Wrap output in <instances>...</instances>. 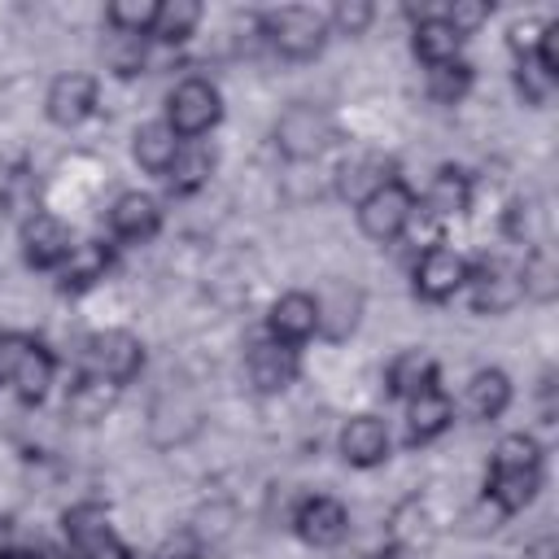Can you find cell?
<instances>
[{
  "label": "cell",
  "mask_w": 559,
  "mask_h": 559,
  "mask_svg": "<svg viewBox=\"0 0 559 559\" xmlns=\"http://www.w3.org/2000/svg\"><path fill=\"white\" fill-rule=\"evenodd\" d=\"M44 114L57 122V127H79L96 114V79L83 74V70H70V74H57L48 96H44Z\"/></svg>",
  "instance_id": "7c38bea8"
},
{
  "label": "cell",
  "mask_w": 559,
  "mask_h": 559,
  "mask_svg": "<svg viewBox=\"0 0 559 559\" xmlns=\"http://www.w3.org/2000/svg\"><path fill=\"white\" fill-rule=\"evenodd\" d=\"M432 384H437V362H432V354H424V349H402V354L384 367V389H389L393 397H402V402L419 397V393L432 389Z\"/></svg>",
  "instance_id": "7402d4cb"
},
{
  "label": "cell",
  "mask_w": 559,
  "mask_h": 559,
  "mask_svg": "<svg viewBox=\"0 0 559 559\" xmlns=\"http://www.w3.org/2000/svg\"><path fill=\"white\" fill-rule=\"evenodd\" d=\"M293 528H297V537H301L306 546L328 550V546H341V542H345V533H349V511H345L336 498L314 493V498H301V507H297V515H293Z\"/></svg>",
  "instance_id": "8fae6325"
},
{
  "label": "cell",
  "mask_w": 559,
  "mask_h": 559,
  "mask_svg": "<svg viewBox=\"0 0 559 559\" xmlns=\"http://www.w3.org/2000/svg\"><path fill=\"white\" fill-rule=\"evenodd\" d=\"M83 371H87V376L109 380L114 389L131 384V380L144 371V345H140V336H131V332H122V328L96 332V336L87 341Z\"/></svg>",
  "instance_id": "8992f818"
},
{
  "label": "cell",
  "mask_w": 559,
  "mask_h": 559,
  "mask_svg": "<svg viewBox=\"0 0 559 559\" xmlns=\"http://www.w3.org/2000/svg\"><path fill=\"white\" fill-rule=\"evenodd\" d=\"M52 371H57V362H52V354L35 341L31 349H26V358L17 362V371H13V393L22 397V402H39L44 393H48V384H52Z\"/></svg>",
  "instance_id": "f546056e"
},
{
  "label": "cell",
  "mask_w": 559,
  "mask_h": 559,
  "mask_svg": "<svg viewBox=\"0 0 559 559\" xmlns=\"http://www.w3.org/2000/svg\"><path fill=\"white\" fill-rule=\"evenodd\" d=\"M218 118H223V96H218V87L210 79L192 74V79H183V83L170 87V96H166V122H170V131L179 140H201L205 131L218 127Z\"/></svg>",
  "instance_id": "3957f363"
},
{
  "label": "cell",
  "mask_w": 559,
  "mask_h": 559,
  "mask_svg": "<svg viewBox=\"0 0 559 559\" xmlns=\"http://www.w3.org/2000/svg\"><path fill=\"white\" fill-rule=\"evenodd\" d=\"M114 397H118V389H114L109 380L83 371V376L70 384V393H66V415L79 419V424H96V419H105V411L114 406Z\"/></svg>",
  "instance_id": "cb8c5ba5"
},
{
  "label": "cell",
  "mask_w": 559,
  "mask_h": 559,
  "mask_svg": "<svg viewBox=\"0 0 559 559\" xmlns=\"http://www.w3.org/2000/svg\"><path fill=\"white\" fill-rule=\"evenodd\" d=\"M266 328L284 345H306L319 332V306H314V297L310 293H284V297H275V306L266 314Z\"/></svg>",
  "instance_id": "9a60e30c"
},
{
  "label": "cell",
  "mask_w": 559,
  "mask_h": 559,
  "mask_svg": "<svg viewBox=\"0 0 559 559\" xmlns=\"http://www.w3.org/2000/svg\"><path fill=\"white\" fill-rule=\"evenodd\" d=\"M31 345H35V341L22 336V332H0V384L13 380V371H17V362L26 358Z\"/></svg>",
  "instance_id": "e575fe53"
},
{
  "label": "cell",
  "mask_w": 559,
  "mask_h": 559,
  "mask_svg": "<svg viewBox=\"0 0 559 559\" xmlns=\"http://www.w3.org/2000/svg\"><path fill=\"white\" fill-rule=\"evenodd\" d=\"M341 459L354 467H380L389 459V424L380 415H354L341 428Z\"/></svg>",
  "instance_id": "2e32d148"
},
{
  "label": "cell",
  "mask_w": 559,
  "mask_h": 559,
  "mask_svg": "<svg viewBox=\"0 0 559 559\" xmlns=\"http://www.w3.org/2000/svg\"><path fill=\"white\" fill-rule=\"evenodd\" d=\"M61 528H66V542H70V555L83 559L87 550H96L100 542L114 537V524H109V511L100 502H79L61 515Z\"/></svg>",
  "instance_id": "603a6c76"
},
{
  "label": "cell",
  "mask_w": 559,
  "mask_h": 559,
  "mask_svg": "<svg viewBox=\"0 0 559 559\" xmlns=\"http://www.w3.org/2000/svg\"><path fill=\"white\" fill-rule=\"evenodd\" d=\"M411 48H415V57H419L428 70H437V66L459 61L463 35H459L441 13H424V17L415 22V31H411Z\"/></svg>",
  "instance_id": "d6986e66"
},
{
  "label": "cell",
  "mask_w": 559,
  "mask_h": 559,
  "mask_svg": "<svg viewBox=\"0 0 559 559\" xmlns=\"http://www.w3.org/2000/svg\"><path fill=\"white\" fill-rule=\"evenodd\" d=\"M179 148H183V140L170 131L166 118H153V122L135 127V135H131V153H135L140 170H148V175H166L170 162L179 157Z\"/></svg>",
  "instance_id": "ffe728a7"
},
{
  "label": "cell",
  "mask_w": 559,
  "mask_h": 559,
  "mask_svg": "<svg viewBox=\"0 0 559 559\" xmlns=\"http://www.w3.org/2000/svg\"><path fill=\"white\" fill-rule=\"evenodd\" d=\"M245 371H249V380H253L258 393H284V389L297 380V371H301L297 345H284V341H275V336H262V341L249 345Z\"/></svg>",
  "instance_id": "9c48e42d"
},
{
  "label": "cell",
  "mask_w": 559,
  "mask_h": 559,
  "mask_svg": "<svg viewBox=\"0 0 559 559\" xmlns=\"http://www.w3.org/2000/svg\"><path fill=\"white\" fill-rule=\"evenodd\" d=\"M371 17H376V9H371V4H362V0H354V4H336L328 22H336L345 35H362V31L371 26Z\"/></svg>",
  "instance_id": "8d00e7d4"
},
{
  "label": "cell",
  "mask_w": 559,
  "mask_h": 559,
  "mask_svg": "<svg viewBox=\"0 0 559 559\" xmlns=\"http://www.w3.org/2000/svg\"><path fill=\"white\" fill-rule=\"evenodd\" d=\"M153 13H157L153 0H114V4L105 9V22H109L114 35H135V39H144L148 26H153Z\"/></svg>",
  "instance_id": "4dcf8cb0"
},
{
  "label": "cell",
  "mask_w": 559,
  "mask_h": 559,
  "mask_svg": "<svg viewBox=\"0 0 559 559\" xmlns=\"http://www.w3.org/2000/svg\"><path fill=\"white\" fill-rule=\"evenodd\" d=\"M109 266H114V249H109V245H100V240L74 245L70 258L57 266L61 293H87V288H96V284L109 275Z\"/></svg>",
  "instance_id": "ac0fdd59"
},
{
  "label": "cell",
  "mask_w": 559,
  "mask_h": 559,
  "mask_svg": "<svg viewBox=\"0 0 559 559\" xmlns=\"http://www.w3.org/2000/svg\"><path fill=\"white\" fill-rule=\"evenodd\" d=\"M507 406H511V380H507V371L485 367V371H476L467 380V411L476 419H498Z\"/></svg>",
  "instance_id": "484cf974"
},
{
  "label": "cell",
  "mask_w": 559,
  "mask_h": 559,
  "mask_svg": "<svg viewBox=\"0 0 559 559\" xmlns=\"http://www.w3.org/2000/svg\"><path fill=\"white\" fill-rule=\"evenodd\" d=\"M450 424H454V402H450V393L441 384H432V389H424L419 397L406 402V437H411V445H428Z\"/></svg>",
  "instance_id": "e0dca14e"
},
{
  "label": "cell",
  "mask_w": 559,
  "mask_h": 559,
  "mask_svg": "<svg viewBox=\"0 0 559 559\" xmlns=\"http://www.w3.org/2000/svg\"><path fill=\"white\" fill-rule=\"evenodd\" d=\"M515 87H520V96H524L528 105H542V100L550 96L555 79H550L533 57H520V66H515Z\"/></svg>",
  "instance_id": "836d02e7"
},
{
  "label": "cell",
  "mask_w": 559,
  "mask_h": 559,
  "mask_svg": "<svg viewBox=\"0 0 559 559\" xmlns=\"http://www.w3.org/2000/svg\"><path fill=\"white\" fill-rule=\"evenodd\" d=\"M328 31H332V22H328V13H319V9H275V13L262 17L266 44H271L280 57H288V61H310V57H319L323 44H328Z\"/></svg>",
  "instance_id": "7a4b0ae2"
},
{
  "label": "cell",
  "mask_w": 559,
  "mask_h": 559,
  "mask_svg": "<svg viewBox=\"0 0 559 559\" xmlns=\"http://www.w3.org/2000/svg\"><path fill=\"white\" fill-rule=\"evenodd\" d=\"M537 489H542V445L528 432H507L493 445L489 476H485V498L502 515H515L537 498Z\"/></svg>",
  "instance_id": "6da1fadb"
},
{
  "label": "cell",
  "mask_w": 559,
  "mask_h": 559,
  "mask_svg": "<svg viewBox=\"0 0 559 559\" xmlns=\"http://www.w3.org/2000/svg\"><path fill=\"white\" fill-rule=\"evenodd\" d=\"M467 275H472V266H467L463 253H454L445 245H432L415 262V297H424V301H450L467 284Z\"/></svg>",
  "instance_id": "ba28073f"
},
{
  "label": "cell",
  "mask_w": 559,
  "mask_h": 559,
  "mask_svg": "<svg viewBox=\"0 0 559 559\" xmlns=\"http://www.w3.org/2000/svg\"><path fill=\"white\" fill-rule=\"evenodd\" d=\"M70 249H74V236H70L66 218H57L48 210L26 214V223H22V258H26V266L57 271L70 258Z\"/></svg>",
  "instance_id": "52a82bcc"
},
{
  "label": "cell",
  "mask_w": 559,
  "mask_h": 559,
  "mask_svg": "<svg viewBox=\"0 0 559 559\" xmlns=\"http://www.w3.org/2000/svg\"><path fill=\"white\" fill-rule=\"evenodd\" d=\"M114 39H118V48H109V66L118 74H135L144 66V39H135V35H114Z\"/></svg>",
  "instance_id": "d590c367"
},
{
  "label": "cell",
  "mask_w": 559,
  "mask_h": 559,
  "mask_svg": "<svg viewBox=\"0 0 559 559\" xmlns=\"http://www.w3.org/2000/svg\"><path fill=\"white\" fill-rule=\"evenodd\" d=\"M157 227H162V205H157V197H148V192H122V197L109 205V231H114L118 240H127V245L153 240Z\"/></svg>",
  "instance_id": "4fadbf2b"
},
{
  "label": "cell",
  "mask_w": 559,
  "mask_h": 559,
  "mask_svg": "<svg viewBox=\"0 0 559 559\" xmlns=\"http://www.w3.org/2000/svg\"><path fill=\"white\" fill-rule=\"evenodd\" d=\"M83 559H131V550H127L118 537H109V542H100L96 550H87Z\"/></svg>",
  "instance_id": "74e56055"
},
{
  "label": "cell",
  "mask_w": 559,
  "mask_h": 559,
  "mask_svg": "<svg viewBox=\"0 0 559 559\" xmlns=\"http://www.w3.org/2000/svg\"><path fill=\"white\" fill-rule=\"evenodd\" d=\"M415 218V192L402 183V179H389L380 183L376 192H367L358 201V227L362 236H371L376 245H389L397 240Z\"/></svg>",
  "instance_id": "5b68a950"
},
{
  "label": "cell",
  "mask_w": 559,
  "mask_h": 559,
  "mask_svg": "<svg viewBox=\"0 0 559 559\" xmlns=\"http://www.w3.org/2000/svg\"><path fill=\"white\" fill-rule=\"evenodd\" d=\"M197 26H201V4L197 0H166V4H157L148 35L162 39V44H183V39H192Z\"/></svg>",
  "instance_id": "83f0119b"
},
{
  "label": "cell",
  "mask_w": 559,
  "mask_h": 559,
  "mask_svg": "<svg viewBox=\"0 0 559 559\" xmlns=\"http://www.w3.org/2000/svg\"><path fill=\"white\" fill-rule=\"evenodd\" d=\"M467 284H472V306H476L480 314H507V310H515V306L524 301L520 266H511V262H502V258L480 262V266L467 275Z\"/></svg>",
  "instance_id": "30bf717a"
},
{
  "label": "cell",
  "mask_w": 559,
  "mask_h": 559,
  "mask_svg": "<svg viewBox=\"0 0 559 559\" xmlns=\"http://www.w3.org/2000/svg\"><path fill=\"white\" fill-rule=\"evenodd\" d=\"M393 175H389V162L380 157V153H358L354 162H345L341 166V197H349V201H362L367 192H376L380 183H389Z\"/></svg>",
  "instance_id": "f1b7e54d"
},
{
  "label": "cell",
  "mask_w": 559,
  "mask_h": 559,
  "mask_svg": "<svg viewBox=\"0 0 559 559\" xmlns=\"http://www.w3.org/2000/svg\"><path fill=\"white\" fill-rule=\"evenodd\" d=\"M210 175H214V153H210L205 144H183L179 157L170 162V170H166L162 179H166V188H170L175 197H188V192L205 188Z\"/></svg>",
  "instance_id": "d4e9b609"
},
{
  "label": "cell",
  "mask_w": 559,
  "mask_h": 559,
  "mask_svg": "<svg viewBox=\"0 0 559 559\" xmlns=\"http://www.w3.org/2000/svg\"><path fill=\"white\" fill-rule=\"evenodd\" d=\"M489 13H493V4H485V0H454L450 9H441V17L467 39L472 31H480L485 22H489Z\"/></svg>",
  "instance_id": "d6a6232c"
},
{
  "label": "cell",
  "mask_w": 559,
  "mask_h": 559,
  "mask_svg": "<svg viewBox=\"0 0 559 559\" xmlns=\"http://www.w3.org/2000/svg\"><path fill=\"white\" fill-rule=\"evenodd\" d=\"M332 140H336L332 114H328L323 105H310V100L288 105V109L280 114V122H275V148H280L284 157H293V162L319 157Z\"/></svg>",
  "instance_id": "277c9868"
},
{
  "label": "cell",
  "mask_w": 559,
  "mask_h": 559,
  "mask_svg": "<svg viewBox=\"0 0 559 559\" xmlns=\"http://www.w3.org/2000/svg\"><path fill=\"white\" fill-rule=\"evenodd\" d=\"M467 92H472V66H467L463 57L450 61V66L428 70V96H432V100H441V105H459Z\"/></svg>",
  "instance_id": "1f68e13d"
},
{
  "label": "cell",
  "mask_w": 559,
  "mask_h": 559,
  "mask_svg": "<svg viewBox=\"0 0 559 559\" xmlns=\"http://www.w3.org/2000/svg\"><path fill=\"white\" fill-rule=\"evenodd\" d=\"M415 205H424L428 218H459V214L472 205V179H467V170L441 166V170L432 175L424 201H415Z\"/></svg>",
  "instance_id": "44dd1931"
},
{
  "label": "cell",
  "mask_w": 559,
  "mask_h": 559,
  "mask_svg": "<svg viewBox=\"0 0 559 559\" xmlns=\"http://www.w3.org/2000/svg\"><path fill=\"white\" fill-rule=\"evenodd\" d=\"M314 306H319V332H323L328 341H345V336L358 328L362 288L349 284V280H332V284L314 297Z\"/></svg>",
  "instance_id": "5bb4252c"
},
{
  "label": "cell",
  "mask_w": 559,
  "mask_h": 559,
  "mask_svg": "<svg viewBox=\"0 0 559 559\" xmlns=\"http://www.w3.org/2000/svg\"><path fill=\"white\" fill-rule=\"evenodd\" d=\"M520 288H524V297H533V301H555V293H559V262H555L550 245H533V249L524 253Z\"/></svg>",
  "instance_id": "4316f807"
}]
</instances>
